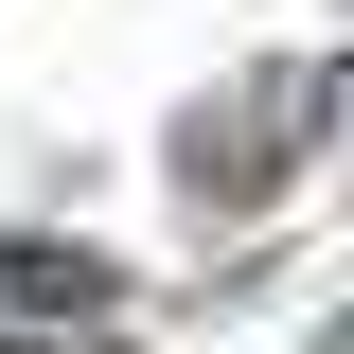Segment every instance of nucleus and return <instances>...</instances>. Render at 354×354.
<instances>
[{
	"instance_id": "2",
	"label": "nucleus",
	"mask_w": 354,
	"mask_h": 354,
	"mask_svg": "<svg viewBox=\"0 0 354 354\" xmlns=\"http://www.w3.org/2000/svg\"><path fill=\"white\" fill-rule=\"evenodd\" d=\"M0 319H71V337H124V266L53 248V230H0Z\"/></svg>"
},
{
	"instance_id": "1",
	"label": "nucleus",
	"mask_w": 354,
	"mask_h": 354,
	"mask_svg": "<svg viewBox=\"0 0 354 354\" xmlns=\"http://www.w3.org/2000/svg\"><path fill=\"white\" fill-rule=\"evenodd\" d=\"M301 142H319V106H301V88H283V71H230L213 106L177 124V195H266Z\"/></svg>"
}]
</instances>
